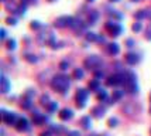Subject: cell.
<instances>
[{"label":"cell","instance_id":"6da1fadb","mask_svg":"<svg viewBox=\"0 0 151 136\" xmlns=\"http://www.w3.org/2000/svg\"><path fill=\"white\" fill-rule=\"evenodd\" d=\"M69 84H71V79L68 75H64V74H59L57 77L52 78L51 81V87H52L54 91H57L59 94H65L68 88H69Z\"/></svg>","mask_w":151,"mask_h":136},{"label":"cell","instance_id":"7a4b0ae2","mask_svg":"<svg viewBox=\"0 0 151 136\" xmlns=\"http://www.w3.org/2000/svg\"><path fill=\"white\" fill-rule=\"evenodd\" d=\"M124 89L129 94H137L138 92V85L136 81V75L134 72H126V79H124Z\"/></svg>","mask_w":151,"mask_h":136},{"label":"cell","instance_id":"3957f363","mask_svg":"<svg viewBox=\"0 0 151 136\" xmlns=\"http://www.w3.org/2000/svg\"><path fill=\"white\" fill-rule=\"evenodd\" d=\"M105 28L112 37H117V36H120V34L123 33V27L120 26V23L114 21V20H109V21L106 23Z\"/></svg>","mask_w":151,"mask_h":136},{"label":"cell","instance_id":"277c9868","mask_svg":"<svg viewBox=\"0 0 151 136\" xmlns=\"http://www.w3.org/2000/svg\"><path fill=\"white\" fill-rule=\"evenodd\" d=\"M83 65L88 70H92V71H98V68L102 65V58L99 55H89L88 58L83 61Z\"/></svg>","mask_w":151,"mask_h":136},{"label":"cell","instance_id":"5b68a950","mask_svg":"<svg viewBox=\"0 0 151 136\" xmlns=\"http://www.w3.org/2000/svg\"><path fill=\"white\" fill-rule=\"evenodd\" d=\"M124 79H126V72L124 74H122V72L113 74V75H110V77L106 79V85H109V87H117L120 84H124Z\"/></svg>","mask_w":151,"mask_h":136},{"label":"cell","instance_id":"8992f818","mask_svg":"<svg viewBox=\"0 0 151 136\" xmlns=\"http://www.w3.org/2000/svg\"><path fill=\"white\" fill-rule=\"evenodd\" d=\"M1 121L4 123H7V125L16 126L17 122H19V118H17V115L14 112H6L4 109H1Z\"/></svg>","mask_w":151,"mask_h":136},{"label":"cell","instance_id":"52a82bcc","mask_svg":"<svg viewBox=\"0 0 151 136\" xmlns=\"http://www.w3.org/2000/svg\"><path fill=\"white\" fill-rule=\"evenodd\" d=\"M76 106L79 109H83L86 105V99H88V91L81 88V89L76 91Z\"/></svg>","mask_w":151,"mask_h":136},{"label":"cell","instance_id":"ba28073f","mask_svg":"<svg viewBox=\"0 0 151 136\" xmlns=\"http://www.w3.org/2000/svg\"><path fill=\"white\" fill-rule=\"evenodd\" d=\"M16 129L19 132H28L30 130V123L26 118H19V122L16 125Z\"/></svg>","mask_w":151,"mask_h":136},{"label":"cell","instance_id":"9c48e42d","mask_svg":"<svg viewBox=\"0 0 151 136\" xmlns=\"http://www.w3.org/2000/svg\"><path fill=\"white\" fill-rule=\"evenodd\" d=\"M124 61L130 65H136L140 63V57H138V54H136V52H127L124 55Z\"/></svg>","mask_w":151,"mask_h":136},{"label":"cell","instance_id":"30bf717a","mask_svg":"<svg viewBox=\"0 0 151 136\" xmlns=\"http://www.w3.org/2000/svg\"><path fill=\"white\" fill-rule=\"evenodd\" d=\"M68 23H69V16H61L54 21V26L57 28H64V27H68Z\"/></svg>","mask_w":151,"mask_h":136},{"label":"cell","instance_id":"8fae6325","mask_svg":"<svg viewBox=\"0 0 151 136\" xmlns=\"http://www.w3.org/2000/svg\"><path fill=\"white\" fill-rule=\"evenodd\" d=\"M59 119L61 121H69V119H72L73 116V112L72 109H68V108H64V109L59 111Z\"/></svg>","mask_w":151,"mask_h":136},{"label":"cell","instance_id":"7c38bea8","mask_svg":"<svg viewBox=\"0 0 151 136\" xmlns=\"http://www.w3.org/2000/svg\"><path fill=\"white\" fill-rule=\"evenodd\" d=\"M0 91H1V94H7L9 91H10V82H9V79L6 78V75H1V79H0Z\"/></svg>","mask_w":151,"mask_h":136},{"label":"cell","instance_id":"4fadbf2b","mask_svg":"<svg viewBox=\"0 0 151 136\" xmlns=\"http://www.w3.org/2000/svg\"><path fill=\"white\" fill-rule=\"evenodd\" d=\"M105 112H106V108H103L102 105H99V106H95V108H92V116L100 119V118H103Z\"/></svg>","mask_w":151,"mask_h":136},{"label":"cell","instance_id":"5bb4252c","mask_svg":"<svg viewBox=\"0 0 151 136\" xmlns=\"http://www.w3.org/2000/svg\"><path fill=\"white\" fill-rule=\"evenodd\" d=\"M45 121H47V118L44 116V115H41L40 112H37V111H35V112L33 113V122H34V125H38V126H40V125H42Z\"/></svg>","mask_w":151,"mask_h":136},{"label":"cell","instance_id":"9a60e30c","mask_svg":"<svg viewBox=\"0 0 151 136\" xmlns=\"http://www.w3.org/2000/svg\"><path fill=\"white\" fill-rule=\"evenodd\" d=\"M98 20H99L98 10H89V13H88V23L89 24H95Z\"/></svg>","mask_w":151,"mask_h":136},{"label":"cell","instance_id":"2e32d148","mask_svg":"<svg viewBox=\"0 0 151 136\" xmlns=\"http://www.w3.org/2000/svg\"><path fill=\"white\" fill-rule=\"evenodd\" d=\"M107 52H109L110 55H117L119 52H120V47H119L117 43H110V44H107Z\"/></svg>","mask_w":151,"mask_h":136},{"label":"cell","instance_id":"e0dca14e","mask_svg":"<svg viewBox=\"0 0 151 136\" xmlns=\"http://www.w3.org/2000/svg\"><path fill=\"white\" fill-rule=\"evenodd\" d=\"M81 125H82L83 129H91V126H92V119H91V116L81 118Z\"/></svg>","mask_w":151,"mask_h":136},{"label":"cell","instance_id":"ac0fdd59","mask_svg":"<svg viewBox=\"0 0 151 136\" xmlns=\"http://www.w3.org/2000/svg\"><path fill=\"white\" fill-rule=\"evenodd\" d=\"M123 91H120V89H117V91H113V95H112V102H116V101H119V99H122L123 98Z\"/></svg>","mask_w":151,"mask_h":136},{"label":"cell","instance_id":"d6986e66","mask_svg":"<svg viewBox=\"0 0 151 136\" xmlns=\"http://www.w3.org/2000/svg\"><path fill=\"white\" fill-rule=\"evenodd\" d=\"M73 78L75 79H82L83 78V75H85V72H83V70L82 68H75V71H73Z\"/></svg>","mask_w":151,"mask_h":136},{"label":"cell","instance_id":"ffe728a7","mask_svg":"<svg viewBox=\"0 0 151 136\" xmlns=\"http://www.w3.org/2000/svg\"><path fill=\"white\" fill-rule=\"evenodd\" d=\"M85 37H86V40L88 41H98V34H95V33H92V31H86L85 33Z\"/></svg>","mask_w":151,"mask_h":136},{"label":"cell","instance_id":"44dd1931","mask_svg":"<svg viewBox=\"0 0 151 136\" xmlns=\"http://www.w3.org/2000/svg\"><path fill=\"white\" fill-rule=\"evenodd\" d=\"M33 106V102H31V99H28V98H24L23 101H21V108H24V109H30Z\"/></svg>","mask_w":151,"mask_h":136},{"label":"cell","instance_id":"7402d4cb","mask_svg":"<svg viewBox=\"0 0 151 136\" xmlns=\"http://www.w3.org/2000/svg\"><path fill=\"white\" fill-rule=\"evenodd\" d=\"M88 87H89V89L91 91H99V81L98 79H92Z\"/></svg>","mask_w":151,"mask_h":136},{"label":"cell","instance_id":"603a6c76","mask_svg":"<svg viewBox=\"0 0 151 136\" xmlns=\"http://www.w3.org/2000/svg\"><path fill=\"white\" fill-rule=\"evenodd\" d=\"M134 17L140 21V20H143V19H145L147 17V14H145V10H137L136 13H134Z\"/></svg>","mask_w":151,"mask_h":136},{"label":"cell","instance_id":"cb8c5ba5","mask_svg":"<svg viewBox=\"0 0 151 136\" xmlns=\"http://www.w3.org/2000/svg\"><path fill=\"white\" fill-rule=\"evenodd\" d=\"M24 58H26V61H28L30 64H35V63L38 61V58H37L35 55H33V54H26Z\"/></svg>","mask_w":151,"mask_h":136},{"label":"cell","instance_id":"d4e9b609","mask_svg":"<svg viewBox=\"0 0 151 136\" xmlns=\"http://www.w3.org/2000/svg\"><path fill=\"white\" fill-rule=\"evenodd\" d=\"M40 102H41V105H44V106H48V105L51 104V101H50V97H48L47 94H44L42 97L40 98Z\"/></svg>","mask_w":151,"mask_h":136},{"label":"cell","instance_id":"484cf974","mask_svg":"<svg viewBox=\"0 0 151 136\" xmlns=\"http://www.w3.org/2000/svg\"><path fill=\"white\" fill-rule=\"evenodd\" d=\"M117 123H119V119L117 118H114V116L109 118V121H107V125H109L110 128H116V126H117Z\"/></svg>","mask_w":151,"mask_h":136},{"label":"cell","instance_id":"4316f807","mask_svg":"<svg viewBox=\"0 0 151 136\" xmlns=\"http://www.w3.org/2000/svg\"><path fill=\"white\" fill-rule=\"evenodd\" d=\"M107 99V94H106V91L105 89H102V91H99V94H98V101H106Z\"/></svg>","mask_w":151,"mask_h":136},{"label":"cell","instance_id":"83f0119b","mask_svg":"<svg viewBox=\"0 0 151 136\" xmlns=\"http://www.w3.org/2000/svg\"><path fill=\"white\" fill-rule=\"evenodd\" d=\"M109 14H110L112 17H114V19H117V20H122V19H123V14L119 13L117 10H110V12H109Z\"/></svg>","mask_w":151,"mask_h":136},{"label":"cell","instance_id":"f1b7e54d","mask_svg":"<svg viewBox=\"0 0 151 136\" xmlns=\"http://www.w3.org/2000/svg\"><path fill=\"white\" fill-rule=\"evenodd\" d=\"M26 7H27V6L21 4V6H19L17 9H16V12H14V13L19 14V16H24V13H26Z\"/></svg>","mask_w":151,"mask_h":136},{"label":"cell","instance_id":"f546056e","mask_svg":"<svg viewBox=\"0 0 151 136\" xmlns=\"http://www.w3.org/2000/svg\"><path fill=\"white\" fill-rule=\"evenodd\" d=\"M47 109H48V112H55V111L58 109V104L54 102V101H51V104L47 106Z\"/></svg>","mask_w":151,"mask_h":136},{"label":"cell","instance_id":"4dcf8cb0","mask_svg":"<svg viewBox=\"0 0 151 136\" xmlns=\"http://www.w3.org/2000/svg\"><path fill=\"white\" fill-rule=\"evenodd\" d=\"M6 47L9 48V50H14L16 48V40L14 39H10V40H7V43H6Z\"/></svg>","mask_w":151,"mask_h":136},{"label":"cell","instance_id":"1f68e13d","mask_svg":"<svg viewBox=\"0 0 151 136\" xmlns=\"http://www.w3.org/2000/svg\"><path fill=\"white\" fill-rule=\"evenodd\" d=\"M145 34H144V37L145 40H148V41H151V24H148L147 26V28H145Z\"/></svg>","mask_w":151,"mask_h":136},{"label":"cell","instance_id":"d6a6232c","mask_svg":"<svg viewBox=\"0 0 151 136\" xmlns=\"http://www.w3.org/2000/svg\"><path fill=\"white\" fill-rule=\"evenodd\" d=\"M30 27H31L33 30H37V28L41 27V23H40L38 20H33V21H31V24H30Z\"/></svg>","mask_w":151,"mask_h":136},{"label":"cell","instance_id":"836d02e7","mask_svg":"<svg viewBox=\"0 0 151 136\" xmlns=\"http://www.w3.org/2000/svg\"><path fill=\"white\" fill-rule=\"evenodd\" d=\"M132 30H133L134 33L140 31V30H141V23H140V21H137V23H134V24L132 26Z\"/></svg>","mask_w":151,"mask_h":136},{"label":"cell","instance_id":"e575fe53","mask_svg":"<svg viewBox=\"0 0 151 136\" xmlns=\"http://www.w3.org/2000/svg\"><path fill=\"white\" fill-rule=\"evenodd\" d=\"M68 67H69V63H68V61H61V63H59V68H61L62 71L68 70Z\"/></svg>","mask_w":151,"mask_h":136},{"label":"cell","instance_id":"d590c367","mask_svg":"<svg viewBox=\"0 0 151 136\" xmlns=\"http://www.w3.org/2000/svg\"><path fill=\"white\" fill-rule=\"evenodd\" d=\"M6 23L7 24H10V26H16V24H17V20L14 19V17H7Z\"/></svg>","mask_w":151,"mask_h":136},{"label":"cell","instance_id":"8d00e7d4","mask_svg":"<svg viewBox=\"0 0 151 136\" xmlns=\"http://www.w3.org/2000/svg\"><path fill=\"white\" fill-rule=\"evenodd\" d=\"M37 1H38V0H21V3H23L24 6H28V4H37Z\"/></svg>","mask_w":151,"mask_h":136},{"label":"cell","instance_id":"74e56055","mask_svg":"<svg viewBox=\"0 0 151 136\" xmlns=\"http://www.w3.org/2000/svg\"><path fill=\"white\" fill-rule=\"evenodd\" d=\"M33 95H35V91H33V89H28L26 92V98H28V99H31Z\"/></svg>","mask_w":151,"mask_h":136},{"label":"cell","instance_id":"f35d334b","mask_svg":"<svg viewBox=\"0 0 151 136\" xmlns=\"http://www.w3.org/2000/svg\"><path fill=\"white\" fill-rule=\"evenodd\" d=\"M66 136H81V133H79L78 130H69L66 133Z\"/></svg>","mask_w":151,"mask_h":136},{"label":"cell","instance_id":"ab89813d","mask_svg":"<svg viewBox=\"0 0 151 136\" xmlns=\"http://www.w3.org/2000/svg\"><path fill=\"white\" fill-rule=\"evenodd\" d=\"M126 45H127V47H130V48H132L133 45H134V41H133L132 39H127V40H126Z\"/></svg>","mask_w":151,"mask_h":136},{"label":"cell","instance_id":"60d3db41","mask_svg":"<svg viewBox=\"0 0 151 136\" xmlns=\"http://www.w3.org/2000/svg\"><path fill=\"white\" fill-rule=\"evenodd\" d=\"M0 33H1V34H0V37H1L3 40H4V39H6V34H7L6 30H4V28H1V31H0Z\"/></svg>","mask_w":151,"mask_h":136},{"label":"cell","instance_id":"b9f144b4","mask_svg":"<svg viewBox=\"0 0 151 136\" xmlns=\"http://www.w3.org/2000/svg\"><path fill=\"white\" fill-rule=\"evenodd\" d=\"M51 133H52V130H47V132H42V133H41V136H50Z\"/></svg>","mask_w":151,"mask_h":136},{"label":"cell","instance_id":"7bdbcfd3","mask_svg":"<svg viewBox=\"0 0 151 136\" xmlns=\"http://www.w3.org/2000/svg\"><path fill=\"white\" fill-rule=\"evenodd\" d=\"M145 14H147V19H150V20H151V9L145 10Z\"/></svg>","mask_w":151,"mask_h":136},{"label":"cell","instance_id":"ee69618b","mask_svg":"<svg viewBox=\"0 0 151 136\" xmlns=\"http://www.w3.org/2000/svg\"><path fill=\"white\" fill-rule=\"evenodd\" d=\"M98 41L103 43V41H105V37H103V36H99V37H98Z\"/></svg>","mask_w":151,"mask_h":136},{"label":"cell","instance_id":"f6af8a7d","mask_svg":"<svg viewBox=\"0 0 151 136\" xmlns=\"http://www.w3.org/2000/svg\"><path fill=\"white\" fill-rule=\"evenodd\" d=\"M110 3H117V1H120V0H109Z\"/></svg>","mask_w":151,"mask_h":136},{"label":"cell","instance_id":"bcb514c9","mask_svg":"<svg viewBox=\"0 0 151 136\" xmlns=\"http://www.w3.org/2000/svg\"><path fill=\"white\" fill-rule=\"evenodd\" d=\"M86 1H88V3H93L95 0H86Z\"/></svg>","mask_w":151,"mask_h":136},{"label":"cell","instance_id":"7dc6e473","mask_svg":"<svg viewBox=\"0 0 151 136\" xmlns=\"http://www.w3.org/2000/svg\"><path fill=\"white\" fill-rule=\"evenodd\" d=\"M150 102H151V94H150ZM150 113H151V106H150Z\"/></svg>","mask_w":151,"mask_h":136},{"label":"cell","instance_id":"c3c4849f","mask_svg":"<svg viewBox=\"0 0 151 136\" xmlns=\"http://www.w3.org/2000/svg\"><path fill=\"white\" fill-rule=\"evenodd\" d=\"M48 1H50V3H52V1H57V0H48Z\"/></svg>","mask_w":151,"mask_h":136},{"label":"cell","instance_id":"681fc988","mask_svg":"<svg viewBox=\"0 0 151 136\" xmlns=\"http://www.w3.org/2000/svg\"><path fill=\"white\" fill-rule=\"evenodd\" d=\"M89 136H98V135H95V133H91V135H89Z\"/></svg>","mask_w":151,"mask_h":136},{"label":"cell","instance_id":"f907efd6","mask_svg":"<svg viewBox=\"0 0 151 136\" xmlns=\"http://www.w3.org/2000/svg\"><path fill=\"white\" fill-rule=\"evenodd\" d=\"M132 1H140V0H132Z\"/></svg>","mask_w":151,"mask_h":136},{"label":"cell","instance_id":"816d5d0a","mask_svg":"<svg viewBox=\"0 0 151 136\" xmlns=\"http://www.w3.org/2000/svg\"><path fill=\"white\" fill-rule=\"evenodd\" d=\"M1 1H4V3H6V1H7V0H1Z\"/></svg>","mask_w":151,"mask_h":136},{"label":"cell","instance_id":"f5cc1de1","mask_svg":"<svg viewBox=\"0 0 151 136\" xmlns=\"http://www.w3.org/2000/svg\"><path fill=\"white\" fill-rule=\"evenodd\" d=\"M100 136H107V135H100Z\"/></svg>","mask_w":151,"mask_h":136},{"label":"cell","instance_id":"db71d44e","mask_svg":"<svg viewBox=\"0 0 151 136\" xmlns=\"http://www.w3.org/2000/svg\"><path fill=\"white\" fill-rule=\"evenodd\" d=\"M150 133H151V130H150Z\"/></svg>","mask_w":151,"mask_h":136}]
</instances>
